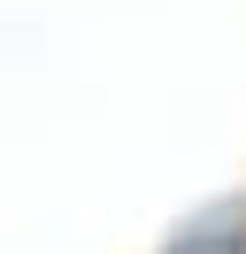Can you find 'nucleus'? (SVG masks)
<instances>
[{
  "mask_svg": "<svg viewBox=\"0 0 246 254\" xmlns=\"http://www.w3.org/2000/svg\"><path fill=\"white\" fill-rule=\"evenodd\" d=\"M239 247H246V216H239V208H223L215 231H200L192 247H177V254H239Z\"/></svg>",
  "mask_w": 246,
  "mask_h": 254,
  "instance_id": "obj_1",
  "label": "nucleus"
}]
</instances>
